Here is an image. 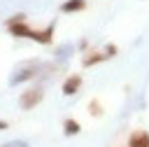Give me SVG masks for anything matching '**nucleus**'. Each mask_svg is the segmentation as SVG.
Masks as SVG:
<instances>
[{
  "label": "nucleus",
  "instance_id": "5",
  "mask_svg": "<svg viewBox=\"0 0 149 147\" xmlns=\"http://www.w3.org/2000/svg\"><path fill=\"white\" fill-rule=\"evenodd\" d=\"M105 61H109V56L105 54V49H88L81 56V68H93V65H100Z\"/></svg>",
  "mask_w": 149,
  "mask_h": 147
},
{
  "label": "nucleus",
  "instance_id": "14",
  "mask_svg": "<svg viewBox=\"0 0 149 147\" xmlns=\"http://www.w3.org/2000/svg\"><path fill=\"white\" fill-rule=\"evenodd\" d=\"M7 128H9V124H7V121H2V119H0V131H7Z\"/></svg>",
  "mask_w": 149,
  "mask_h": 147
},
{
  "label": "nucleus",
  "instance_id": "6",
  "mask_svg": "<svg viewBox=\"0 0 149 147\" xmlns=\"http://www.w3.org/2000/svg\"><path fill=\"white\" fill-rule=\"evenodd\" d=\"M81 86H84V77L74 72V75H68V77H65V82H63L61 91H63V96H77Z\"/></svg>",
  "mask_w": 149,
  "mask_h": 147
},
{
  "label": "nucleus",
  "instance_id": "12",
  "mask_svg": "<svg viewBox=\"0 0 149 147\" xmlns=\"http://www.w3.org/2000/svg\"><path fill=\"white\" fill-rule=\"evenodd\" d=\"M2 147H30L26 140H9V142H5Z\"/></svg>",
  "mask_w": 149,
  "mask_h": 147
},
{
  "label": "nucleus",
  "instance_id": "4",
  "mask_svg": "<svg viewBox=\"0 0 149 147\" xmlns=\"http://www.w3.org/2000/svg\"><path fill=\"white\" fill-rule=\"evenodd\" d=\"M54 30H56V23H54V21H51L49 26H44V28H33L30 40H33V42H40V44H44V47H49V44L54 42Z\"/></svg>",
  "mask_w": 149,
  "mask_h": 147
},
{
  "label": "nucleus",
  "instance_id": "10",
  "mask_svg": "<svg viewBox=\"0 0 149 147\" xmlns=\"http://www.w3.org/2000/svg\"><path fill=\"white\" fill-rule=\"evenodd\" d=\"M88 112H91V117H102L105 114V107H102V103L98 98H91L88 100Z\"/></svg>",
  "mask_w": 149,
  "mask_h": 147
},
{
  "label": "nucleus",
  "instance_id": "3",
  "mask_svg": "<svg viewBox=\"0 0 149 147\" xmlns=\"http://www.w3.org/2000/svg\"><path fill=\"white\" fill-rule=\"evenodd\" d=\"M42 100H44V91H42L40 86H33V89H26V91L19 96V107H21V110H33V107H37Z\"/></svg>",
  "mask_w": 149,
  "mask_h": 147
},
{
  "label": "nucleus",
  "instance_id": "7",
  "mask_svg": "<svg viewBox=\"0 0 149 147\" xmlns=\"http://www.w3.org/2000/svg\"><path fill=\"white\" fill-rule=\"evenodd\" d=\"M128 147H149V133L137 128L128 135Z\"/></svg>",
  "mask_w": 149,
  "mask_h": 147
},
{
  "label": "nucleus",
  "instance_id": "11",
  "mask_svg": "<svg viewBox=\"0 0 149 147\" xmlns=\"http://www.w3.org/2000/svg\"><path fill=\"white\" fill-rule=\"evenodd\" d=\"M102 49H105V54H107L109 58H114V56L119 54V47H116V44H112V42H107V44H105Z\"/></svg>",
  "mask_w": 149,
  "mask_h": 147
},
{
  "label": "nucleus",
  "instance_id": "8",
  "mask_svg": "<svg viewBox=\"0 0 149 147\" xmlns=\"http://www.w3.org/2000/svg\"><path fill=\"white\" fill-rule=\"evenodd\" d=\"M86 9V0H65L61 5L63 14H74V12H84Z\"/></svg>",
  "mask_w": 149,
  "mask_h": 147
},
{
  "label": "nucleus",
  "instance_id": "13",
  "mask_svg": "<svg viewBox=\"0 0 149 147\" xmlns=\"http://www.w3.org/2000/svg\"><path fill=\"white\" fill-rule=\"evenodd\" d=\"M79 49H88V40H81L79 42Z\"/></svg>",
  "mask_w": 149,
  "mask_h": 147
},
{
  "label": "nucleus",
  "instance_id": "2",
  "mask_svg": "<svg viewBox=\"0 0 149 147\" xmlns=\"http://www.w3.org/2000/svg\"><path fill=\"white\" fill-rule=\"evenodd\" d=\"M40 68H42L40 61H26V63H21V65L14 70V75L9 77V84H21V82H28V79L37 77Z\"/></svg>",
  "mask_w": 149,
  "mask_h": 147
},
{
  "label": "nucleus",
  "instance_id": "9",
  "mask_svg": "<svg viewBox=\"0 0 149 147\" xmlns=\"http://www.w3.org/2000/svg\"><path fill=\"white\" fill-rule=\"evenodd\" d=\"M63 133H65L68 138H72V135H79V133H81V124H79L77 119L68 117V119L63 121Z\"/></svg>",
  "mask_w": 149,
  "mask_h": 147
},
{
  "label": "nucleus",
  "instance_id": "1",
  "mask_svg": "<svg viewBox=\"0 0 149 147\" xmlns=\"http://www.w3.org/2000/svg\"><path fill=\"white\" fill-rule=\"evenodd\" d=\"M5 28H7V33H9L12 37H16V40H30V35H33V28H30V23L26 21V14H14V16H9V19L5 21Z\"/></svg>",
  "mask_w": 149,
  "mask_h": 147
}]
</instances>
